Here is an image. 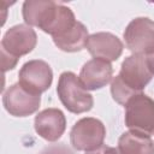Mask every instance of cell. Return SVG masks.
<instances>
[{"instance_id": "cell-9", "label": "cell", "mask_w": 154, "mask_h": 154, "mask_svg": "<svg viewBox=\"0 0 154 154\" xmlns=\"http://www.w3.org/2000/svg\"><path fill=\"white\" fill-rule=\"evenodd\" d=\"M59 2L51 0H26L22 6V14L25 24L37 26L47 32L58 13Z\"/></svg>"}, {"instance_id": "cell-16", "label": "cell", "mask_w": 154, "mask_h": 154, "mask_svg": "<svg viewBox=\"0 0 154 154\" xmlns=\"http://www.w3.org/2000/svg\"><path fill=\"white\" fill-rule=\"evenodd\" d=\"M85 154H120L118 148H113V147H108L106 144H102L101 147L94 149V150H89L85 152Z\"/></svg>"}, {"instance_id": "cell-4", "label": "cell", "mask_w": 154, "mask_h": 154, "mask_svg": "<svg viewBox=\"0 0 154 154\" xmlns=\"http://www.w3.org/2000/svg\"><path fill=\"white\" fill-rule=\"evenodd\" d=\"M126 48L132 54L150 55L154 53V22L147 17L132 19L124 30Z\"/></svg>"}, {"instance_id": "cell-12", "label": "cell", "mask_w": 154, "mask_h": 154, "mask_svg": "<svg viewBox=\"0 0 154 154\" xmlns=\"http://www.w3.org/2000/svg\"><path fill=\"white\" fill-rule=\"evenodd\" d=\"M112 75L113 67L109 61L93 58L82 66L78 78L87 90H96L112 82Z\"/></svg>"}, {"instance_id": "cell-15", "label": "cell", "mask_w": 154, "mask_h": 154, "mask_svg": "<svg viewBox=\"0 0 154 154\" xmlns=\"http://www.w3.org/2000/svg\"><path fill=\"white\" fill-rule=\"evenodd\" d=\"M40 154H73V153L67 146H65L64 143H60V144H53L45 148Z\"/></svg>"}, {"instance_id": "cell-2", "label": "cell", "mask_w": 154, "mask_h": 154, "mask_svg": "<svg viewBox=\"0 0 154 154\" xmlns=\"http://www.w3.org/2000/svg\"><path fill=\"white\" fill-rule=\"evenodd\" d=\"M57 94L64 107L75 114L88 112L94 106L93 95L82 85L77 75L71 71H65L59 76Z\"/></svg>"}, {"instance_id": "cell-6", "label": "cell", "mask_w": 154, "mask_h": 154, "mask_svg": "<svg viewBox=\"0 0 154 154\" xmlns=\"http://www.w3.org/2000/svg\"><path fill=\"white\" fill-rule=\"evenodd\" d=\"M37 35L28 24H17L11 26L1 40V53L14 59L29 54L36 47Z\"/></svg>"}, {"instance_id": "cell-1", "label": "cell", "mask_w": 154, "mask_h": 154, "mask_svg": "<svg viewBox=\"0 0 154 154\" xmlns=\"http://www.w3.org/2000/svg\"><path fill=\"white\" fill-rule=\"evenodd\" d=\"M146 55L132 54L124 59L118 76L111 82V94L116 102L125 106V103L135 95L141 94L147 84L152 81Z\"/></svg>"}, {"instance_id": "cell-11", "label": "cell", "mask_w": 154, "mask_h": 154, "mask_svg": "<svg viewBox=\"0 0 154 154\" xmlns=\"http://www.w3.org/2000/svg\"><path fill=\"white\" fill-rule=\"evenodd\" d=\"M34 128L40 137L48 142H55L66 129L65 114L59 108H46L35 117Z\"/></svg>"}, {"instance_id": "cell-7", "label": "cell", "mask_w": 154, "mask_h": 154, "mask_svg": "<svg viewBox=\"0 0 154 154\" xmlns=\"http://www.w3.org/2000/svg\"><path fill=\"white\" fill-rule=\"evenodd\" d=\"M53 71L51 66L38 59L26 61L19 70L18 83L29 93L41 95L52 84Z\"/></svg>"}, {"instance_id": "cell-14", "label": "cell", "mask_w": 154, "mask_h": 154, "mask_svg": "<svg viewBox=\"0 0 154 154\" xmlns=\"http://www.w3.org/2000/svg\"><path fill=\"white\" fill-rule=\"evenodd\" d=\"M118 150L120 154H154V142L148 135L129 130L119 137Z\"/></svg>"}, {"instance_id": "cell-17", "label": "cell", "mask_w": 154, "mask_h": 154, "mask_svg": "<svg viewBox=\"0 0 154 154\" xmlns=\"http://www.w3.org/2000/svg\"><path fill=\"white\" fill-rule=\"evenodd\" d=\"M147 63H148V67H149L150 72L154 75V53L147 57Z\"/></svg>"}, {"instance_id": "cell-13", "label": "cell", "mask_w": 154, "mask_h": 154, "mask_svg": "<svg viewBox=\"0 0 154 154\" xmlns=\"http://www.w3.org/2000/svg\"><path fill=\"white\" fill-rule=\"evenodd\" d=\"M88 37H89L88 29L85 28L83 23L77 20L72 28H70L65 32L58 36H54L52 38H53L54 45L59 49L64 52L73 53V52H79L83 48H85Z\"/></svg>"}, {"instance_id": "cell-3", "label": "cell", "mask_w": 154, "mask_h": 154, "mask_svg": "<svg viewBox=\"0 0 154 154\" xmlns=\"http://www.w3.org/2000/svg\"><path fill=\"white\" fill-rule=\"evenodd\" d=\"M124 122L129 130L144 135H154V101L141 93L125 103Z\"/></svg>"}, {"instance_id": "cell-5", "label": "cell", "mask_w": 154, "mask_h": 154, "mask_svg": "<svg viewBox=\"0 0 154 154\" xmlns=\"http://www.w3.org/2000/svg\"><path fill=\"white\" fill-rule=\"evenodd\" d=\"M106 128L101 120L85 117L75 123L70 131V142L77 150H94L103 144Z\"/></svg>"}, {"instance_id": "cell-8", "label": "cell", "mask_w": 154, "mask_h": 154, "mask_svg": "<svg viewBox=\"0 0 154 154\" xmlns=\"http://www.w3.org/2000/svg\"><path fill=\"white\" fill-rule=\"evenodd\" d=\"M40 103L41 95L29 93L19 83L10 85L2 95V105L13 117H28L38 109Z\"/></svg>"}, {"instance_id": "cell-10", "label": "cell", "mask_w": 154, "mask_h": 154, "mask_svg": "<svg viewBox=\"0 0 154 154\" xmlns=\"http://www.w3.org/2000/svg\"><path fill=\"white\" fill-rule=\"evenodd\" d=\"M85 48L91 57L106 61H116L123 53L124 45L119 37L111 32H95L89 35Z\"/></svg>"}]
</instances>
